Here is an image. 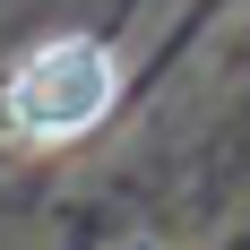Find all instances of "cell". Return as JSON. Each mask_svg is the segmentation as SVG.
Segmentation results:
<instances>
[{
    "mask_svg": "<svg viewBox=\"0 0 250 250\" xmlns=\"http://www.w3.org/2000/svg\"><path fill=\"white\" fill-rule=\"evenodd\" d=\"M112 95H121V61L95 43V35H52V43H35L9 69V121L26 129V138H86V129L112 112Z\"/></svg>",
    "mask_w": 250,
    "mask_h": 250,
    "instance_id": "6da1fadb",
    "label": "cell"
}]
</instances>
